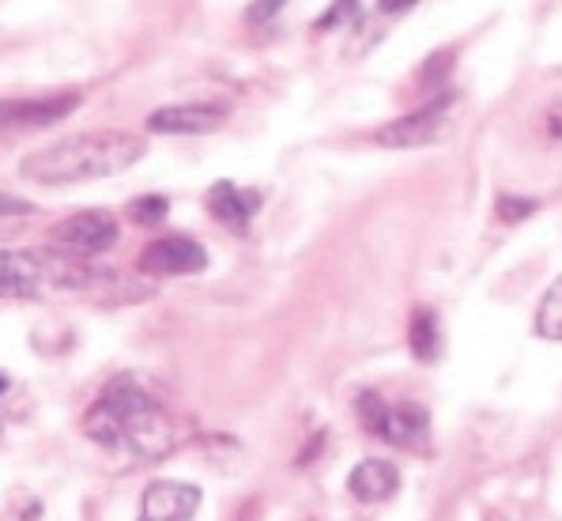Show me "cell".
I'll return each instance as SVG.
<instances>
[{"label":"cell","mask_w":562,"mask_h":521,"mask_svg":"<svg viewBox=\"0 0 562 521\" xmlns=\"http://www.w3.org/2000/svg\"><path fill=\"white\" fill-rule=\"evenodd\" d=\"M449 107H453V99L442 95V99L427 102V107H419V110H412V114L382 125L374 133V141L382 147H419L430 141H442L446 129H449Z\"/></svg>","instance_id":"4"},{"label":"cell","mask_w":562,"mask_h":521,"mask_svg":"<svg viewBox=\"0 0 562 521\" xmlns=\"http://www.w3.org/2000/svg\"><path fill=\"white\" fill-rule=\"evenodd\" d=\"M140 268L148 276H193V273H204L207 268V250L193 239L170 234V239H159L144 250Z\"/></svg>","instance_id":"8"},{"label":"cell","mask_w":562,"mask_h":521,"mask_svg":"<svg viewBox=\"0 0 562 521\" xmlns=\"http://www.w3.org/2000/svg\"><path fill=\"white\" fill-rule=\"evenodd\" d=\"M382 439L393 442V446H404V450H427L430 446V420H427V412H423V404H412V401L389 404Z\"/></svg>","instance_id":"11"},{"label":"cell","mask_w":562,"mask_h":521,"mask_svg":"<svg viewBox=\"0 0 562 521\" xmlns=\"http://www.w3.org/2000/svg\"><path fill=\"white\" fill-rule=\"evenodd\" d=\"M227 121V107L223 102H178V107H159L148 118L151 133H212Z\"/></svg>","instance_id":"9"},{"label":"cell","mask_w":562,"mask_h":521,"mask_svg":"<svg viewBox=\"0 0 562 521\" xmlns=\"http://www.w3.org/2000/svg\"><path fill=\"white\" fill-rule=\"evenodd\" d=\"M23 215H34L31 201H20V197H12V193H0V223H4V220H23Z\"/></svg>","instance_id":"18"},{"label":"cell","mask_w":562,"mask_h":521,"mask_svg":"<svg viewBox=\"0 0 562 521\" xmlns=\"http://www.w3.org/2000/svg\"><path fill=\"white\" fill-rule=\"evenodd\" d=\"M532 212H536V201H529V197L503 193V197H498V204H495V215L503 223H517V220H525V215H532Z\"/></svg>","instance_id":"17"},{"label":"cell","mask_w":562,"mask_h":521,"mask_svg":"<svg viewBox=\"0 0 562 521\" xmlns=\"http://www.w3.org/2000/svg\"><path fill=\"white\" fill-rule=\"evenodd\" d=\"M94 280L102 276L72 254L0 250V299H31L42 288H88Z\"/></svg>","instance_id":"3"},{"label":"cell","mask_w":562,"mask_h":521,"mask_svg":"<svg viewBox=\"0 0 562 521\" xmlns=\"http://www.w3.org/2000/svg\"><path fill=\"white\" fill-rule=\"evenodd\" d=\"M257 208H261V197L254 189H238L235 181H215L207 189V212L231 231H246V223L254 220Z\"/></svg>","instance_id":"10"},{"label":"cell","mask_w":562,"mask_h":521,"mask_svg":"<svg viewBox=\"0 0 562 521\" xmlns=\"http://www.w3.org/2000/svg\"><path fill=\"white\" fill-rule=\"evenodd\" d=\"M4 389H8V375H0V393H4Z\"/></svg>","instance_id":"19"},{"label":"cell","mask_w":562,"mask_h":521,"mask_svg":"<svg viewBox=\"0 0 562 521\" xmlns=\"http://www.w3.org/2000/svg\"><path fill=\"white\" fill-rule=\"evenodd\" d=\"M80 107V95H49V99H8L0 102V133H27V129H46L54 121L68 118Z\"/></svg>","instance_id":"6"},{"label":"cell","mask_w":562,"mask_h":521,"mask_svg":"<svg viewBox=\"0 0 562 521\" xmlns=\"http://www.w3.org/2000/svg\"><path fill=\"white\" fill-rule=\"evenodd\" d=\"M148 141L121 129L102 133H76L65 141H54L23 159L20 174L34 186H76V181H99L125 174L133 163L144 159Z\"/></svg>","instance_id":"2"},{"label":"cell","mask_w":562,"mask_h":521,"mask_svg":"<svg viewBox=\"0 0 562 521\" xmlns=\"http://www.w3.org/2000/svg\"><path fill=\"white\" fill-rule=\"evenodd\" d=\"M356 408H359L362 428H367L370 434H382V428H385V412H389V404L382 401V397L370 393V389H362L359 401H356Z\"/></svg>","instance_id":"16"},{"label":"cell","mask_w":562,"mask_h":521,"mask_svg":"<svg viewBox=\"0 0 562 521\" xmlns=\"http://www.w3.org/2000/svg\"><path fill=\"white\" fill-rule=\"evenodd\" d=\"M170 212V201L159 193H148V197H136L133 204H128V220L140 223V228H159L162 220H167Z\"/></svg>","instance_id":"15"},{"label":"cell","mask_w":562,"mask_h":521,"mask_svg":"<svg viewBox=\"0 0 562 521\" xmlns=\"http://www.w3.org/2000/svg\"><path fill=\"white\" fill-rule=\"evenodd\" d=\"M83 431L102 450L133 462H162L186 442V423L170 415L133 378H114L83 415Z\"/></svg>","instance_id":"1"},{"label":"cell","mask_w":562,"mask_h":521,"mask_svg":"<svg viewBox=\"0 0 562 521\" xmlns=\"http://www.w3.org/2000/svg\"><path fill=\"white\" fill-rule=\"evenodd\" d=\"M536 333H540L543 341L562 344V276L551 280L548 295L540 299V310H536Z\"/></svg>","instance_id":"14"},{"label":"cell","mask_w":562,"mask_h":521,"mask_svg":"<svg viewBox=\"0 0 562 521\" xmlns=\"http://www.w3.org/2000/svg\"><path fill=\"white\" fill-rule=\"evenodd\" d=\"M348 491L356 495L359 502H385L401 491V473L389 462H382V457H367V462H359L351 468Z\"/></svg>","instance_id":"12"},{"label":"cell","mask_w":562,"mask_h":521,"mask_svg":"<svg viewBox=\"0 0 562 521\" xmlns=\"http://www.w3.org/2000/svg\"><path fill=\"white\" fill-rule=\"evenodd\" d=\"M117 220L110 212H76L54 231V242L72 257H99L114 250L117 242Z\"/></svg>","instance_id":"5"},{"label":"cell","mask_w":562,"mask_h":521,"mask_svg":"<svg viewBox=\"0 0 562 521\" xmlns=\"http://www.w3.org/2000/svg\"><path fill=\"white\" fill-rule=\"evenodd\" d=\"M201 510V488L186 480H155L144 488L136 521H193Z\"/></svg>","instance_id":"7"},{"label":"cell","mask_w":562,"mask_h":521,"mask_svg":"<svg viewBox=\"0 0 562 521\" xmlns=\"http://www.w3.org/2000/svg\"><path fill=\"white\" fill-rule=\"evenodd\" d=\"M408 344H412V355L419 363H435L438 359V347H442V329H438L435 310H415L412 325H408Z\"/></svg>","instance_id":"13"}]
</instances>
